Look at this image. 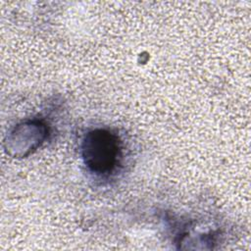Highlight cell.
Wrapping results in <instances>:
<instances>
[{
    "label": "cell",
    "mask_w": 251,
    "mask_h": 251,
    "mask_svg": "<svg viewBox=\"0 0 251 251\" xmlns=\"http://www.w3.org/2000/svg\"><path fill=\"white\" fill-rule=\"evenodd\" d=\"M82 155L85 165L94 174H111L121 155L117 136L104 129L89 132L83 141Z\"/></svg>",
    "instance_id": "obj_1"
}]
</instances>
